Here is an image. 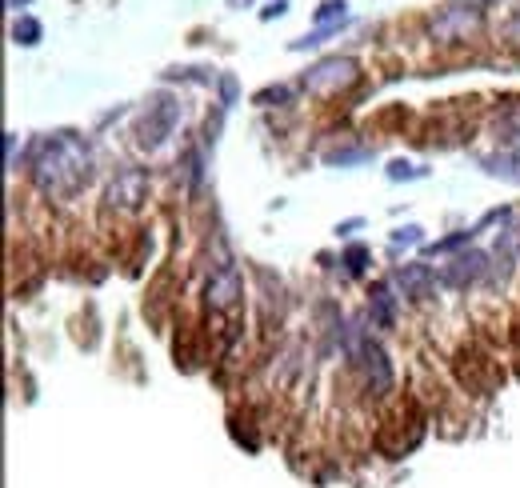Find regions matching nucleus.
Returning <instances> with one entry per match:
<instances>
[{
  "mask_svg": "<svg viewBox=\"0 0 520 488\" xmlns=\"http://www.w3.org/2000/svg\"><path fill=\"white\" fill-rule=\"evenodd\" d=\"M92 176V152L80 136L72 132H56L48 140H40L36 160H32V180L40 184V192L48 196H68L76 192L84 180Z\"/></svg>",
  "mask_w": 520,
  "mask_h": 488,
  "instance_id": "f257e3e1",
  "label": "nucleus"
},
{
  "mask_svg": "<svg viewBox=\"0 0 520 488\" xmlns=\"http://www.w3.org/2000/svg\"><path fill=\"white\" fill-rule=\"evenodd\" d=\"M344 348H348V356L364 368V376H368V388L376 392V396H384L388 388H392V364H388V356H384V348L368 336V332H352L348 340H344Z\"/></svg>",
  "mask_w": 520,
  "mask_h": 488,
  "instance_id": "f03ea898",
  "label": "nucleus"
},
{
  "mask_svg": "<svg viewBox=\"0 0 520 488\" xmlns=\"http://www.w3.org/2000/svg\"><path fill=\"white\" fill-rule=\"evenodd\" d=\"M176 120H180V104H176L172 96H160V100L148 104V112L140 116V124H136V144H140V148H160V144L172 136Z\"/></svg>",
  "mask_w": 520,
  "mask_h": 488,
  "instance_id": "7ed1b4c3",
  "label": "nucleus"
},
{
  "mask_svg": "<svg viewBox=\"0 0 520 488\" xmlns=\"http://www.w3.org/2000/svg\"><path fill=\"white\" fill-rule=\"evenodd\" d=\"M356 72H360V68H356L352 56H324V60H316V64L304 72V88H308V92H336V88L352 84Z\"/></svg>",
  "mask_w": 520,
  "mask_h": 488,
  "instance_id": "20e7f679",
  "label": "nucleus"
},
{
  "mask_svg": "<svg viewBox=\"0 0 520 488\" xmlns=\"http://www.w3.org/2000/svg\"><path fill=\"white\" fill-rule=\"evenodd\" d=\"M144 196H148V172L144 168H124L108 184V204L112 208H140Z\"/></svg>",
  "mask_w": 520,
  "mask_h": 488,
  "instance_id": "39448f33",
  "label": "nucleus"
},
{
  "mask_svg": "<svg viewBox=\"0 0 520 488\" xmlns=\"http://www.w3.org/2000/svg\"><path fill=\"white\" fill-rule=\"evenodd\" d=\"M476 20H480V4H476V0H472V4H468V0L444 4V12L432 20V32H436V36H464Z\"/></svg>",
  "mask_w": 520,
  "mask_h": 488,
  "instance_id": "423d86ee",
  "label": "nucleus"
},
{
  "mask_svg": "<svg viewBox=\"0 0 520 488\" xmlns=\"http://www.w3.org/2000/svg\"><path fill=\"white\" fill-rule=\"evenodd\" d=\"M240 292H244V284H240L236 264H220V268L212 272V280H208V304L224 312V308H232V304L240 300Z\"/></svg>",
  "mask_w": 520,
  "mask_h": 488,
  "instance_id": "0eeeda50",
  "label": "nucleus"
},
{
  "mask_svg": "<svg viewBox=\"0 0 520 488\" xmlns=\"http://www.w3.org/2000/svg\"><path fill=\"white\" fill-rule=\"evenodd\" d=\"M484 268H488V256L484 252H464V256H456L444 272H440V280L448 284V288H468V284H476L480 276H484Z\"/></svg>",
  "mask_w": 520,
  "mask_h": 488,
  "instance_id": "6e6552de",
  "label": "nucleus"
},
{
  "mask_svg": "<svg viewBox=\"0 0 520 488\" xmlns=\"http://www.w3.org/2000/svg\"><path fill=\"white\" fill-rule=\"evenodd\" d=\"M392 280L400 284V292H404L408 300H424V296H432V284H436L432 268H428V264H420V260H412V264H400Z\"/></svg>",
  "mask_w": 520,
  "mask_h": 488,
  "instance_id": "1a4fd4ad",
  "label": "nucleus"
},
{
  "mask_svg": "<svg viewBox=\"0 0 520 488\" xmlns=\"http://www.w3.org/2000/svg\"><path fill=\"white\" fill-rule=\"evenodd\" d=\"M372 320L380 328H392L396 324V296L388 292V284H376L372 288Z\"/></svg>",
  "mask_w": 520,
  "mask_h": 488,
  "instance_id": "9d476101",
  "label": "nucleus"
},
{
  "mask_svg": "<svg viewBox=\"0 0 520 488\" xmlns=\"http://www.w3.org/2000/svg\"><path fill=\"white\" fill-rule=\"evenodd\" d=\"M12 40H16V44H24V48H32V44L40 40V20H32V16L16 20V28H12Z\"/></svg>",
  "mask_w": 520,
  "mask_h": 488,
  "instance_id": "9b49d317",
  "label": "nucleus"
},
{
  "mask_svg": "<svg viewBox=\"0 0 520 488\" xmlns=\"http://www.w3.org/2000/svg\"><path fill=\"white\" fill-rule=\"evenodd\" d=\"M472 236H476V228H468V232H452V236H444V240L428 244V252H432V256H440V252H456V248H464Z\"/></svg>",
  "mask_w": 520,
  "mask_h": 488,
  "instance_id": "f8f14e48",
  "label": "nucleus"
},
{
  "mask_svg": "<svg viewBox=\"0 0 520 488\" xmlns=\"http://www.w3.org/2000/svg\"><path fill=\"white\" fill-rule=\"evenodd\" d=\"M336 16L344 20V0H324V4L316 8V28H320V24H336Z\"/></svg>",
  "mask_w": 520,
  "mask_h": 488,
  "instance_id": "ddd939ff",
  "label": "nucleus"
},
{
  "mask_svg": "<svg viewBox=\"0 0 520 488\" xmlns=\"http://www.w3.org/2000/svg\"><path fill=\"white\" fill-rule=\"evenodd\" d=\"M368 156H372L368 148H340V152H328L324 160H328V164H360V160H368Z\"/></svg>",
  "mask_w": 520,
  "mask_h": 488,
  "instance_id": "4468645a",
  "label": "nucleus"
},
{
  "mask_svg": "<svg viewBox=\"0 0 520 488\" xmlns=\"http://www.w3.org/2000/svg\"><path fill=\"white\" fill-rule=\"evenodd\" d=\"M416 176H424V168H416L408 160H392L388 164V180H416Z\"/></svg>",
  "mask_w": 520,
  "mask_h": 488,
  "instance_id": "2eb2a0df",
  "label": "nucleus"
},
{
  "mask_svg": "<svg viewBox=\"0 0 520 488\" xmlns=\"http://www.w3.org/2000/svg\"><path fill=\"white\" fill-rule=\"evenodd\" d=\"M344 264H348V272H352V276H360V272H364V264H368V248H364V244H352V248L344 252Z\"/></svg>",
  "mask_w": 520,
  "mask_h": 488,
  "instance_id": "dca6fc26",
  "label": "nucleus"
},
{
  "mask_svg": "<svg viewBox=\"0 0 520 488\" xmlns=\"http://www.w3.org/2000/svg\"><path fill=\"white\" fill-rule=\"evenodd\" d=\"M420 240H424V236H420V228H416V224H408V228H396V232H392V244H396V248H400V244H420Z\"/></svg>",
  "mask_w": 520,
  "mask_h": 488,
  "instance_id": "f3484780",
  "label": "nucleus"
},
{
  "mask_svg": "<svg viewBox=\"0 0 520 488\" xmlns=\"http://www.w3.org/2000/svg\"><path fill=\"white\" fill-rule=\"evenodd\" d=\"M268 100H288V88H264V92H256V104H268Z\"/></svg>",
  "mask_w": 520,
  "mask_h": 488,
  "instance_id": "a211bd4d",
  "label": "nucleus"
},
{
  "mask_svg": "<svg viewBox=\"0 0 520 488\" xmlns=\"http://www.w3.org/2000/svg\"><path fill=\"white\" fill-rule=\"evenodd\" d=\"M508 36H512V40H520V16H516V20L508 24Z\"/></svg>",
  "mask_w": 520,
  "mask_h": 488,
  "instance_id": "6ab92c4d",
  "label": "nucleus"
},
{
  "mask_svg": "<svg viewBox=\"0 0 520 488\" xmlns=\"http://www.w3.org/2000/svg\"><path fill=\"white\" fill-rule=\"evenodd\" d=\"M8 4H28V0H8Z\"/></svg>",
  "mask_w": 520,
  "mask_h": 488,
  "instance_id": "aec40b11",
  "label": "nucleus"
},
{
  "mask_svg": "<svg viewBox=\"0 0 520 488\" xmlns=\"http://www.w3.org/2000/svg\"><path fill=\"white\" fill-rule=\"evenodd\" d=\"M232 4H240V0H232ZM244 4H252V0H244Z\"/></svg>",
  "mask_w": 520,
  "mask_h": 488,
  "instance_id": "412c9836",
  "label": "nucleus"
}]
</instances>
